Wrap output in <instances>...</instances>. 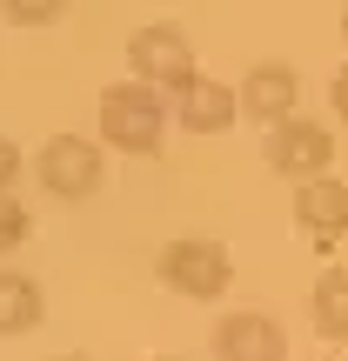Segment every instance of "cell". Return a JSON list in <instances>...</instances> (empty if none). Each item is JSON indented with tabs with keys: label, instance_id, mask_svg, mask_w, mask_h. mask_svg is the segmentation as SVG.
<instances>
[{
	"label": "cell",
	"instance_id": "1",
	"mask_svg": "<svg viewBox=\"0 0 348 361\" xmlns=\"http://www.w3.org/2000/svg\"><path fill=\"white\" fill-rule=\"evenodd\" d=\"M161 128H168V114H161V94L148 87V80H114V87L101 94V141L107 147H121V154H155Z\"/></svg>",
	"mask_w": 348,
	"mask_h": 361
},
{
	"label": "cell",
	"instance_id": "2",
	"mask_svg": "<svg viewBox=\"0 0 348 361\" xmlns=\"http://www.w3.org/2000/svg\"><path fill=\"white\" fill-rule=\"evenodd\" d=\"M161 281L188 301H221L234 281V261L221 241H201V234H181V241L161 247Z\"/></svg>",
	"mask_w": 348,
	"mask_h": 361
},
{
	"label": "cell",
	"instance_id": "3",
	"mask_svg": "<svg viewBox=\"0 0 348 361\" xmlns=\"http://www.w3.org/2000/svg\"><path fill=\"white\" fill-rule=\"evenodd\" d=\"M101 147L88 141V134H54L47 147H40L34 161V180L54 194V201H88L94 188H101Z\"/></svg>",
	"mask_w": 348,
	"mask_h": 361
},
{
	"label": "cell",
	"instance_id": "4",
	"mask_svg": "<svg viewBox=\"0 0 348 361\" xmlns=\"http://www.w3.org/2000/svg\"><path fill=\"white\" fill-rule=\"evenodd\" d=\"M128 67H134V80H148L155 94H181L194 74H201L181 27H141V34L128 40Z\"/></svg>",
	"mask_w": 348,
	"mask_h": 361
},
{
	"label": "cell",
	"instance_id": "5",
	"mask_svg": "<svg viewBox=\"0 0 348 361\" xmlns=\"http://www.w3.org/2000/svg\"><path fill=\"white\" fill-rule=\"evenodd\" d=\"M268 168L288 174V180L328 174V168H335V134H328L322 121H308V114L275 121V128H268Z\"/></svg>",
	"mask_w": 348,
	"mask_h": 361
},
{
	"label": "cell",
	"instance_id": "6",
	"mask_svg": "<svg viewBox=\"0 0 348 361\" xmlns=\"http://www.w3.org/2000/svg\"><path fill=\"white\" fill-rule=\"evenodd\" d=\"M215 361H288V335L268 314L234 308V314L215 322Z\"/></svg>",
	"mask_w": 348,
	"mask_h": 361
},
{
	"label": "cell",
	"instance_id": "7",
	"mask_svg": "<svg viewBox=\"0 0 348 361\" xmlns=\"http://www.w3.org/2000/svg\"><path fill=\"white\" fill-rule=\"evenodd\" d=\"M295 221H301V234H308V241L335 247L342 234H348V180H335V174L295 180Z\"/></svg>",
	"mask_w": 348,
	"mask_h": 361
},
{
	"label": "cell",
	"instance_id": "8",
	"mask_svg": "<svg viewBox=\"0 0 348 361\" xmlns=\"http://www.w3.org/2000/svg\"><path fill=\"white\" fill-rule=\"evenodd\" d=\"M295 94H301V80H295V67H288V61H255V67H248V80L234 87V101H241L248 121L275 128V121L295 114Z\"/></svg>",
	"mask_w": 348,
	"mask_h": 361
},
{
	"label": "cell",
	"instance_id": "9",
	"mask_svg": "<svg viewBox=\"0 0 348 361\" xmlns=\"http://www.w3.org/2000/svg\"><path fill=\"white\" fill-rule=\"evenodd\" d=\"M174 121H181L188 134H221V128H234V121H241V101H234V87L194 74L188 87L174 94Z\"/></svg>",
	"mask_w": 348,
	"mask_h": 361
},
{
	"label": "cell",
	"instance_id": "10",
	"mask_svg": "<svg viewBox=\"0 0 348 361\" xmlns=\"http://www.w3.org/2000/svg\"><path fill=\"white\" fill-rule=\"evenodd\" d=\"M40 314H47L40 281H34V274L0 268V335H27V328H40Z\"/></svg>",
	"mask_w": 348,
	"mask_h": 361
},
{
	"label": "cell",
	"instance_id": "11",
	"mask_svg": "<svg viewBox=\"0 0 348 361\" xmlns=\"http://www.w3.org/2000/svg\"><path fill=\"white\" fill-rule=\"evenodd\" d=\"M315 335L348 341V268H322L315 281Z\"/></svg>",
	"mask_w": 348,
	"mask_h": 361
},
{
	"label": "cell",
	"instance_id": "12",
	"mask_svg": "<svg viewBox=\"0 0 348 361\" xmlns=\"http://www.w3.org/2000/svg\"><path fill=\"white\" fill-rule=\"evenodd\" d=\"M61 7L67 0H0V13L13 27H47V20H61Z\"/></svg>",
	"mask_w": 348,
	"mask_h": 361
},
{
	"label": "cell",
	"instance_id": "13",
	"mask_svg": "<svg viewBox=\"0 0 348 361\" xmlns=\"http://www.w3.org/2000/svg\"><path fill=\"white\" fill-rule=\"evenodd\" d=\"M20 241H27V207L13 194H0V255H13Z\"/></svg>",
	"mask_w": 348,
	"mask_h": 361
},
{
	"label": "cell",
	"instance_id": "14",
	"mask_svg": "<svg viewBox=\"0 0 348 361\" xmlns=\"http://www.w3.org/2000/svg\"><path fill=\"white\" fill-rule=\"evenodd\" d=\"M13 180H20V147H13L7 134H0V194H7Z\"/></svg>",
	"mask_w": 348,
	"mask_h": 361
},
{
	"label": "cell",
	"instance_id": "15",
	"mask_svg": "<svg viewBox=\"0 0 348 361\" xmlns=\"http://www.w3.org/2000/svg\"><path fill=\"white\" fill-rule=\"evenodd\" d=\"M328 101H335V114L348 121V67H342V74H335V80H328Z\"/></svg>",
	"mask_w": 348,
	"mask_h": 361
},
{
	"label": "cell",
	"instance_id": "16",
	"mask_svg": "<svg viewBox=\"0 0 348 361\" xmlns=\"http://www.w3.org/2000/svg\"><path fill=\"white\" fill-rule=\"evenodd\" d=\"M342 40H348V13H342Z\"/></svg>",
	"mask_w": 348,
	"mask_h": 361
},
{
	"label": "cell",
	"instance_id": "17",
	"mask_svg": "<svg viewBox=\"0 0 348 361\" xmlns=\"http://www.w3.org/2000/svg\"><path fill=\"white\" fill-rule=\"evenodd\" d=\"M61 361H80V355H61Z\"/></svg>",
	"mask_w": 348,
	"mask_h": 361
}]
</instances>
